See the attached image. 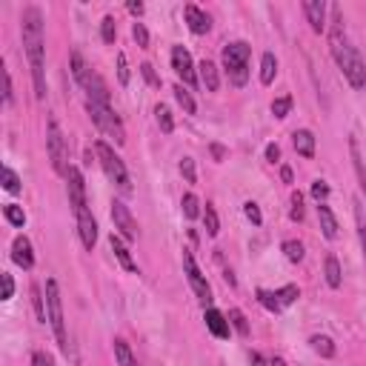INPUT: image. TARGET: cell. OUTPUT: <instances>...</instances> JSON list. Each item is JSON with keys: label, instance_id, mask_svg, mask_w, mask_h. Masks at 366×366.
I'll return each instance as SVG.
<instances>
[{"label": "cell", "instance_id": "1", "mask_svg": "<svg viewBox=\"0 0 366 366\" xmlns=\"http://www.w3.org/2000/svg\"><path fill=\"white\" fill-rule=\"evenodd\" d=\"M21 32H23V49L32 69L35 98H46V41H43V12L38 6H26L21 15Z\"/></svg>", "mask_w": 366, "mask_h": 366}, {"label": "cell", "instance_id": "2", "mask_svg": "<svg viewBox=\"0 0 366 366\" xmlns=\"http://www.w3.org/2000/svg\"><path fill=\"white\" fill-rule=\"evenodd\" d=\"M329 49L332 58L338 63V69L343 72V78L349 80L352 89H366V61L360 58V52L352 46V41L346 38L343 29V12L340 6H332V29H329Z\"/></svg>", "mask_w": 366, "mask_h": 366}, {"label": "cell", "instance_id": "3", "mask_svg": "<svg viewBox=\"0 0 366 366\" xmlns=\"http://www.w3.org/2000/svg\"><path fill=\"white\" fill-rule=\"evenodd\" d=\"M249 58H252V46L246 41H232L224 46V69L232 86H246L249 80Z\"/></svg>", "mask_w": 366, "mask_h": 366}, {"label": "cell", "instance_id": "4", "mask_svg": "<svg viewBox=\"0 0 366 366\" xmlns=\"http://www.w3.org/2000/svg\"><path fill=\"white\" fill-rule=\"evenodd\" d=\"M95 157L100 163V169L106 172V177L115 183V187L123 192V195H132V177L126 172V163L117 157V152L106 143V140H98L95 143Z\"/></svg>", "mask_w": 366, "mask_h": 366}, {"label": "cell", "instance_id": "5", "mask_svg": "<svg viewBox=\"0 0 366 366\" xmlns=\"http://www.w3.org/2000/svg\"><path fill=\"white\" fill-rule=\"evenodd\" d=\"M46 312H49V326H52V332H55V340H58L61 352L69 355L72 346H69L66 320H63V300H61V289H58V281H55V278L46 281Z\"/></svg>", "mask_w": 366, "mask_h": 366}, {"label": "cell", "instance_id": "6", "mask_svg": "<svg viewBox=\"0 0 366 366\" xmlns=\"http://www.w3.org/2000/svg\"><path fill=\"white\" fill-rule=\"evenodd\" d=\"M86 112H89V117H92V123L103 132V135H109L117 146H123L126 143V129H123V120L112 112V106L109 103H95V100H86Z\"/></svg>", "mask_w": 366, "mask_h": 366}, {"label": "cell", "instance_id": "7", "mask_svg": "<svg viewBox=\"0 0 366 366\" xmlns=\"http://www.w3.org/2000/svg\"><path fill=\"white\" fill-rule=\"evenodd\" d=\"M46 149H49L52 169L66 177V172H69V143H66V137L61 132V123L55 117H49V126H46Z\"/></svg>", "mask_w": 366, "mask_h": 366}, {"label": "cell", "instance_id": "8", "mask_svg": "<svg viewBox=\"0 0 366 366\" xmlns=\"http://www.w3.org/2000/svg\"><path fill=\"white\" fill-rule=\"evenodd\" d=\"M183 272H187V281H189L195 298L209 309V306H212V286H209L206 275L201 272V266L195 263V255H192L189 249H183Z\"/></svg>", "mask_w": 366, "mask_h": 366}, {"label": "cell", "instance_id": "9", "mask_svg": "<svg viewBox=\"0 0 366 366\" xmlns=\"http://www.w3.org/2000/svg\"><path fill=\"white\" fill-rule=\"evenodd\" d=\"M112 221H115V229H117L120 238L137 241L140 226H137V221L132 218V212H129V206H126L123 201H112Z\"/></svg>", "mask_w": 366, "mask_h": 366}, {"label": "cell", "instance_id": "10", "mask_svg": "<svg viewBox=\"0 0 366 366\" xmlns=\"http://www.w3.org/2000/svg\"><path fill=\"white\" fill-rule=\"evenodd\" d=\"M66 192H69L72 212L89 209V204H86V180H83V172L78 166H69V172H66Z\"/></svg>", "mask_w": 366, "mask_h": 366}, {"label": "cell", "instance_id": "11", "mask_svg": "<svg viewBox=\"0 0 366 366\" xmlns=\"http://www.w3.org/2000/svg\"><path fill=\"white\" fill-rule=\"evenodd\" d=\"M172 69H174V75L187 83V86H195L198 83V72H195V63H192L189 49L172 46Z\"/></svg>", "mask_w": 366, "mask_h": 366}, {"label": "cell", "instance_id": "12", "mask_svg": "<svg viewBox=\"0 0 366 366\" xmlns=\"http://www.w3.org/2000/svg\"><path fill=\"white\" fill-rule=\"evenodd\" d=\"M80 86H83V92H86V100L109 103V86L103 83V78H100L95 69H89V72H86V78L80 80Z\"/></svg>", "mask_w": 366, "mask_h": 366}, {"label": "cell", "instance_id": "13", "mask_svg": "<svg viewBox=\"0 0 366 366\" xmlns=\"http://www.w3.org/2000/svg\"><path fill=\"white\" fill-rule=\"evenodd\" d=\"M75 221H78V235H80V244L92 252L95 249V244H98V224H95V218H92V212L89 209H80V212H75Z\"/></svg>", "mask_w": 366, "mask_h": 366}, {"label": "cell", "instance_id": "14", "mask_svg": "<svg viewBox=\"0 0 366 366\" xmlns=\"http://www.w3.org/2000/svg\"><path fill=\"white\" fill-rule=\"evenodd\" d=\"M12 261L21 266V269H32L35 266V252H32V241L26 235H18L12 241Z\"/></svg>", "mask_w": 366, "mask_h": 366}, {"label": "cell", "instance_id": "15", "mask_svg": "<svg viewBox=\"0 0 366 366\" xmlns=\"http://www.w3.org/2000/svg\"><path fill=\"white\" fill-rule=\"evenodd\" d=\"M303 15H306L312 32H318V35L326 32V4H323V0H306V4H303Z\"/></svg>", "mask_w": 366, "mask_h": 366}, {"label": "cell", "instance_id": "16", "mask_svg": "<svg viewBox=\"0 0 366 366\" xmlns=\"http://www.w3.org/2000/svg\"><path fill=\"white\" fill-rule=\"evenodd\" d=\"M183 15H187V23H189V29H192L195 35H206V32L212 29V18H209L201 6H195V4H187Z\"/></svg>", "mask_w": 366, "mask_h": 366}, {"label": "cell", "instance_id": "17", "mask_svg": "<svg viewBox=\"0 0 366 366\" xmlns=\"http://www.w3.org/2000/svg\"><path fill=\"white\" fill-rule=\"evenodd\" d=\"M204 320H206V329L215 335V338H229V318L224 315V312H218L215 306H209L206 312H204Z\"/></svg>", "mask_w": 366, "mask_h": 366}, {"label": "cell", "instance_id": "18", "mask_svg": "<svg viewBox=\"0 0 366 366\" xmlns=\"http://www.w3.org/2000/svg\"><path fill=\"white\" fill-rule=\"evenodd\" d=\"M109 246H112L115 258L120 261V266H123L126 272H137V263H135V258H132V252H129V246L123 244V238H120V235H115V232H112V238H109Z\"/></svg>", "mask_w": 366, "mask_h": 366}, {"label": "cell", "instance_id": "19", "mask_svg": "<svg viewBox=\"0 0 366 366\" xmlns=\"http://www.w3.org/2000/svg\"><path fill=\"white\" fill-rule=\"evenodd\" d=\"M292 143H295V152L300 155V157H315V135L309 132V129H295V135H292Z\"/></svg>", "mask_w": 366, "mask_h": 366}, {"label": "cell", "instance_id": "20", "mask_svg": "<svg viewBox=\"0 0 366 366\" xmlns=\"http://www.w3.org/2000/svg\"><path fill=\"white\" fill-rule=\"evenodd\" d=\"M318 221H320L323 238H326V241H335V238H338V218L332 215V209H329L326 204H318Z\"/></svg>", "mask_w": 366, "mask_h": 366}, {"label": "cell", "instance_id": "21", "mask_svg": "<svg viewBox=\"0 0 366 366\" xmlns=\"http://www.w3.org/2000/svg\"><path fill=\"white\" fill-rule=\"evenodd\" d=\"M349 155H352V166H355V174H357V183H360V192L366 198V163L360 157V146L355 137H349Z\"/></svg>", "mask_w": 366, "mask_h": 366}, {"label": "cell", "instance_id": "22", "mask_svg": "<svg viewBox=\"0 0 366 366\" xmlns=\"http://www.w3.org/2000/svg\"><path fill=\"white\" fill-rule=\"evenodd\" d=\"M198 69H201V72H198V78H201V83L206 86V92H218V89H221V75H218V66H215L212 61H204Z\"/></svg>", "mask_w": 366, "mask_h": 366}, {"label": "cell", "instance_id": "23", "mask_svg": "<svg viewBox=\"0 0 366 366\" xmlns=\"http://www.w3.org/2000/svg\"><path fill=\"white\" fill-rule=\"evenodd\" d=\"M112 349H115L117 366H137V357L132 355V349H129V343H126L123 338H115V340H112Z\"/></svg>", "mask_w": 366, "mask_h": 366}, {"label": "cell", "instance_id": "24", "mask_svg": "<svg viewBox=\"0 0 366 366\" xmlns=\"http://www.w3.org/2000/svg\"><path fill=\"white\" fill-rule=\"evenodd\" d=\"M323 275H326V283H329L332 289H338V286L343 283V272H340V263H338L335 255H329V258L323 261Z\"/></svg>", "mask_w": 366, "mask_h": 366}, {"label": "cell", "instance_id": "25", "mask_svg": "<svg viewBox=\"0 0 366 366\" xmlns=\"http://www.w3.org/2000/svg\"><path fill=\"white\" fill-rule=\"evenodd\" d=\"M275 75H278V58L272 52H263V58H261V83L269 86L275 80Z\"/></svg>", "mask_w": 366, "mask_h": 366}, {"label": "cell", "instance_id": "26", "mask_svg": "<svg viewBox=\"0 0 366 366\" xmlns=\"http://www.w3.org/2000/svg\"><path fill=\"white\" fill-rule=\"evenodd\" d=\"M172 92H174V100L183 106V112H187V115H195V112H198V103H195V98L189 95V89H183V83H177Z\"/></svg>", "mask_w": 366, "mask_h": 366}, {"label": "cell", "instance_id": "27", "mask_svg": "<svg viewBox=\"0 0 366 366\" xmlns=\"http://www.w3.org/2000/svg\"><path fill=\"white\" fill-rule=\"evenodd\" d=\"M309 343H312V349H315L320 357H335V340H332V338H326V335H312Z\"/></svg>", "mask_w": 366, "mask_h": 366}, {"label": "cell", "instance_id": "28", "mask_svg": "<svg viewBox=\"0 0 366 366\" xmlns=\"http://www.w3.org/2000/svg\"><path fill=\"white\" fill-rule=\"evenodd\" d=\"M155 117H157V126H160L163 135H172V132H174V117H172L169 106L157 103V106H155Z\"/></svg>", "mask_w": 366, "mask_h": 366}, {"label": "cell", "instance_id": "29", "mask_svg": "<svg viewBox=\"0 0 366 366\" xmlns=\"http://www.w3.org/2000/svg\"><path fill=\"white\" fill-rule=\"evenodd\" d=\"M29 292H32V306H35V315H38V320H41V323H46V320H49V312H46V300H43V289H41V286L35 283V286H32Z\"/></svg>", "mask_w": 366, "mask_h": 366}, {"label": "cell", "instance_id": "30", "mask_svg": "<svg viewBox=\"0 0 366 366\" xmlns=\"http://www.w3.org/2000/svg\"><path fill=\"white\" fill-rule=\"evenodd\" d=\"M4 215H6V221H9L12 226H18V229H23V226H26V212H23V206H18V204H6V206H4Z\"/></svg>", "mask_w": 366, "mask_h": 366}, {"label": "cell", "instance_id": "31", "mask_svg": "<svg viewBox=\"0 0 366 366\" xmlns=\"http://www.w3.org/2000/svg\"><path fill=\"white\" fill-rule=\"evenodd\" d=\"M204 224H206V235H209V238H218V232H221V221H218V212H215V206H212V204H206V206H204Z\"/></svg>", "mask_w": 366, "mask_h": 366}, {"label": "cell", "instance_id": "32", "mask_svg": "<svg viewBox=\"0 0 366 366\" xmlns=\"http://www.w3.org/2000/svg\"><path fill=\"white\" fill-rule=\"evenodd\" d=\"M283 255H286V261L300 263V261L306 258V249H303L300 241H283Z\"/></svg>", "mask_w": 366, "mask_h": 366}, {"label": "cell", "instance_id": "33", "mask_svg": "<svg viewBox=\"0 0 366 366\" xmlns=\"http://www.w3.org/2000/svg\"><path fill=\"white\" fill-rule=\"evenodd\" d=\"M180 206H183V215H187L189 221H195L198 215H204V212H201V201H198V198H195L192 192H187V195H183Z\"/></svg>", "mask_w": 366, "mask_h": 366}, {"label": "cell", "instance_id": "34", "mask_svg": "<svg viewBox=\"0 0 366 366\" xmlns=\"http://www.w3.org/2000/svg\"><path fill=\"white\" fill-rule=\"evenodd\" d=\"M258 300H261V306L263 309H269V312H283V306H281V300H278V295L275 292H269V289H258Z\"/></svg>", "mask_w": 366, "mask_h": 366}, {"label": "cell", "instance_id": "35", "mask_svg": "<svg viewBox=\"0 0 366 366\" xmlns=\"http://www.w3.org/2000/svg\"><path fill=\"white\" fill-rule=\"evenodd\" d=\"M100 38H103V43H115L117 41V23H115L112 15H106L100 21Z\"/></svg>", "mask_w": 366, "mask_h": 366}, {"label": "cell", "instance_id": "36", "mask_svg": "<svg viewBox=\"0 0 366 366\" xmlns=\"http://www.w3.org/2000/svg\"><path fill=\"white\" fill-rule=\"evenodd\" d=\"M69 66H72V75H75L78 83H80V80L86 78V72H89V66H86V61H83L80 52H72V55H69Z\"/></svg>", "mask_w": 366, "mask_h": 366}, {"label": "cell", "instance_id": "37", "mask_svg": "<svg viewBox=\"0 0 366 366\" xmlns=\"http://www.w3.org/2000/svg\"><path fill=\"white\" fill-rule=\"evenodd\" d=\"M275 295H278V300H281V306H289V303H295V300L300 298V289H298L295 283H286V286H281V289H275Z\"/></svg>", "mask_w": 366, "mask_h": 366}, {"label": "cell", "instance_id": "38", "mask_svg": "<svg viewBox=\"0 0 366 366\" xmlns=\"http://www.w3.org/2000/svg\"><path fill=\"white\" fill-rule=\"evenodd\" d=\"M229 323L238 329L241 338H249V320H246V315L241 309H229Z\"/></svg>", "mask_w": 366, "mask_h": 366}, {"label": "cell", "instance_id": "39", "mask_svg": "<svg viewBox=\"0 0 366 366\" xmlns=\"http://www.w3.org/2000/svg\"><path fill=\"white\" fill-rule=\"evenodd\" d=\"M4 189L6 192H21V177H18V172L12 169V166H4Z\"/></svg>", "mask_w": 366, "mask_h": 366}, {"label": "cell", "instance_id": "40", "mask_svg": "<svg viewBox=\"0 0 366 366\" xmlns=\"http://www.w3.org/2000/svg\"><path fill=\"white\" fill-rule=\"evenodd\" d=\"M289 109H292V95H283V98H275V100H272V115H275L278 120H283V117L289 115Z\"/></svg>", "mask_w": 366, "mask_h": 366}, {"label": "cell", "instance_id": "41", "mask_svg": "<svg viewBox=\"0 0 366 366\" xmlns=\"http://www.w3.org/2000/svg\"><path fill=\"white\" fill-rule=\"evenodd\" d=\"M312 198H315L318 204H326V198H329V183H326V180H315V183H312Z\"/></svg>", "mask_w": 366, "mask_h": 366}, {"label": "cell", "instance_id": "42", "mask_svg": "<svg viewBox=\"0 0 366 366\" xmlns=\"http://www.w3.org/2000/svg\"><path fill=\"white\" fill-rule=\"evenodd\" d=\"M132 38L137 41L140 49H149V32H146L143 23H132Z\"/></svg>", "mask_w": 366, "mask_h": 366}, {"label": "cell", "instance_id": "43", "mask_svg": "<svg viewBox=\"0 0 366 366\" xmlns=\"http://www.w3.org/2000/svg\"><path fill=\"white\" fill-rule=\"evenodd\" d=\"M244 215H246L255 226H261V224H263V215H261V209H258V204H255V201H246V204H244Z\"/></svg>", "mask_w": 366, "mask_h": 366}, {"label": "cell", "instance_id": "44", "mask_svg": "<svg viewBox=\"0 0 366 366\" xmlns=\"http://www.w3.org/2000/svg\"><path fill=\"white\" fill-rule=\"evenodd\" d=\"M180 174L187 177V183H195V180H198V174H195V160H192V157H183V160H180Z\"/></svg>", "mask_w": 366, "mask_h": 366}, {"label": "cell", "instance_id": "45", "mask_svg": "<svg viewBox=\"0 0 366 366\" xmlns=\"http://www.w3.org/2000/svg\"><path fill=\"white\" fill-rule=\"evenodd\" d=\"M289 218H292V221H303V195H300V192H295V195H292Z\"/></svg>", "mask_w": 366, "mask_h": 366}, {"label": "cell", "instance_id": "46", "mask_svg": "<svg viewBox=\"0 0 366 366\" xmlns=\"http://www.w3.org/2000/svg\"><path fill=\"white\" fill-rule=\"evenodd\" d=\"M4 103H6V106H12V103H15V92H12V75H9V69H4Z\"/></svg>", "mask_w": 366, "mask_h": 366}, {"label": "cell", "instance_id": "47", "mask_svg": "<svg viewBox=\"0 0 366 366\" xmlns=\"http://www.w3.org/2000/svg\"><path fill=\"white\" fill-rule=\"evenodd\" d=\"M117 80H120V86L129 83V66H126V55L123 52H117Z\"/></svg>", "mask_w": 366, "mask_h": 366}, {"label": "cell", "instance_id": "48", "mask_svg": "<svg viewBox=\"0 0 366 366\" xmlns=\"http://www.w3.org/2000/svg\"><path fill=\"white\" fill-rule=\"evenodd\" d=\"M140 75L146 78V83H149V86H160V78L155 75V69H152V63H140Z\"/></svg>", "mask_w": 366, "mask_h": 366}, {"label": "cell", "instance_id": "49", "mask_svg": "<svg viewBox=\"0 0 366 366\" xmlns=\"http://www.w3.org/2000/svg\"><path fill=\"white\" fill-rule=\"evenodd\" d=\"M0 281H4V300H9V298L15 295V281H12V275H9V272L0 275Z\"/></svg>", "mask_w": 366, "mask_h": 366}, {"label": "cell", "instance_id": "50", "mask_svg": "<svg viewBox=\"0 0 366 366\" xmlns=\"http://www.w3.org/2000/svg\"><path fill=\"white\" fill-rule=\"evenodd\" d=\"M32 366H55V360H52L46 352H35V355H32Z\"/></svg>", "mask_w": 366, "mask_h": 366}, {"label": "cell", "instance_id": "51", "mask_svg": "<svg viewBox=\"0 0 366 366\" xmlns=\"http://www.w3.org/2000/svg\"><path fill=\"white\" fill-rule=\"evenodd\" d=\"M266 160H269V163H278V160H281V146H278V143H269V146H266Z\"/></svg>", "mask_w": 366, "mask_h": 366}, {"label": "cell", "instance_id": "52", "mask_svg": "<svg viewBox=\"0 0 366 366\" xmlns=\"http://www.w3.org/2000/svg\"><path fill=\"white\" fill-rule=\"evenodd\" d=\"M209 152H212V157H215V160H218V163H221V160H224V157H226V149H224V146H221V143H212V146H209Z\"/></svg>", "mask_w": 366, "mask_h": 366}, {"label": "cell", "instance_id": "53", "mask_svg": "<svg viewBox=\"0 0 366 366\" xmlns=\"http://www.w3.org/2000/svg\"><path fill=\"white\" fill-rule=\"evenodd\" d=\"M249 366H266V357L261 352H249Z\"/></svg>", "mask_w": 366, "mask_h": 366}, {"label": "cell", "instance_id": "54", "mask_svg": "<svg viewBox=\"0 0 366 366\" xmlns=\"http://www.w3.org/2000/svg\"><path fill=\"white\" fill-rule=\"evenodd\" d=\"M126 9H129L132 15H137V18L143 15V4H140V0H129V6H126Z\"/></svg>", "mask_w": 366, "mask_h": 366}, {"label": "cell", "instance_id": "55", "mask_svg": "<svg viewBox=\"0 0 366 366\" xmlns=\"http://www.w3.org/2000/svg\"><path fill=\"white\" fill-rule=\"evenodd\" d=\"M281 177H283V183H292V169L283 166V169H281Z\"/></svg>", "mask_w": 366, "mask_h": 366}, {"label": "cell", "instance_id": "56", "mask_svg": "<svg viewBox=\"0 0 366 366\" xmlns=\"http://www.w3.org/2000/svg\"><path fill=\"white\" fill-rule=\"evenodd\" d=\"M269 366H286V363H283V357H272Z\"/></svg>", "mask_w": 366, "mask_h": 366}]
</instances>
